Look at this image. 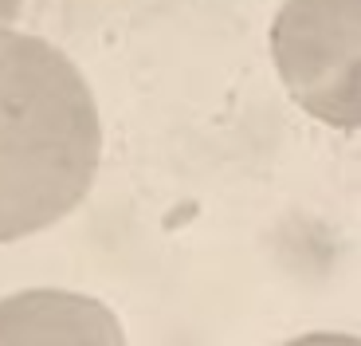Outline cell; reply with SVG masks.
<instances>
[{"mask_svg":"<svg viewBox=\"0 0 361 346\" xmlns=\"http://www.w3.org/2000/svg\"><path fill=\"white\" fill-rule=\"evenodd\" d=\"M102 157V119L67 52L0 36V244L36 237L82 205Z\"/></svg>","mask_w":361,"mask_h":346,"instance_id":"6da1fadb","label":"cell"},{"mask_svg":"<svg viewBox=\"0 0 361 346\" xmlns=\"http://www.w3.org/2000/svg\"><path fill=\"white\" fill-rule=\"evenodd\" d=\"M271 55L290 99L338 130L361 122V0H287Z\"/></svg>","mask_w":361,"mask_h":346,"instance_id":"7a4b0ae2","label":"cell"},{"mask_svg":"<svg viewBox=\"0 0 361 346\" xmlns=\"http://www.w3.org/2000/svg\"><path fill=\"white\" fill-rule=\"evenodd\" d=\"M0 346H130L118 315L94 295L27 287L0 299Z\"/></svg>","mask_w":361,"mask_h":346,"instance_id":"3957f363","label":"cell"},{"mask_svg":"<svg viewBox=\"0 0 361 346\" xmlns=\"http://www.w3.org/2000/svg\"><path fill=\"white\" fill-rule=\"evenodd\" d=\"M283 346H361L357 335H342V330H314V335H298Z\"/></svg>","mask_w":361,"mask_h":346,"instance_id":"277c9868","label":"cell"},{"mask_svg":"<svg viewBox=\"0 0 361 346\" xmlns=\"http://www.w3.org/2000/svg\"><path fill=\"white\" fill-rule=\"evenodd\" d=\"M20 8H24V0H0V36L16 28V20H20Z\"/></svg>","mask_w":361,"mask_h":346,"instance_id":"5b68a950","label":"cell"}]
</instances>
